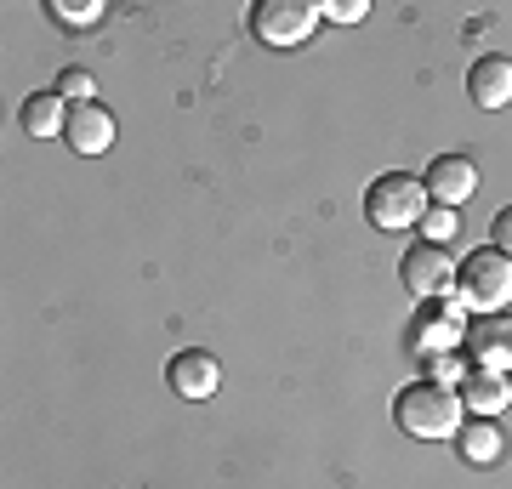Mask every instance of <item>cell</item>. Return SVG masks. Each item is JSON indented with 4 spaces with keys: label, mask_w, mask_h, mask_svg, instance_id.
Segmentation results:
<instances>
[{
    "label": "cell",
    "mask_w": 512,
    "mask_h": 489,
    "mask_svg": "<svg viewBox=\"0 0 512 489\" xmlns=\"http://www.w3.org/2000/svg\"><path fill=\"white\" fill-rule=\"evenodd\" d=\"M461 416H467L461 393L456 387H439V381H410L393 399V421L410 438H461Z\"/></svg>",
    "instance_id": "6da1fadb"
},
{
    "label": "cell",
    "mask_w": 512,
    "mask_h": 489,
    "mask_svg": "<svg viewBox=\"0 0 512 489\" xmlns=\"http://www.w3.org/2000/svg\"><path fill=\"white\" fill-rule=\"evenodd\" d=\"M427 211H433V200H427V182L410 177V171H382V177L365 188V217H370V228L399 234V228H416Z\"/></svg>",
    "instance_id": "7a4b0ae2"
},
{
    "label": "cell",
    "mask_w": 512,
    "mask_h": 489,
    "mask_svg": "<svg viewBox=\"0 0 512 489\" xmlns=\"http://www.w3.org/2000/svg\"><path fill=\"white\" fill-rule=\"evenodd\" d=\"M456 302L461 308H478V313H501L512 302V262L495 245H478L456 262Z\"/></svg>",
    "instance_id": "3957f363"
},
{
    "label": "cell",
    "mask_w": 512,
    "mask_h": 489,
    "mask_svg": "<svg viewBox=\"0 0 512 489\" xmlns=\"http://www.w3.org/2000/svg\"><path fill=\"white\" fill-rule=\"evenodd\" d=\"M313 29H319V6L313 0H256L251 12V35L274 52H291V46H308Z\"/></svg>",
    "instance_id": "277c9868"
},
{
    "label": "cell",
    "mask_w": 512,
    "mask_h": 489,
    "mask_svg": "<svg viewBox=\"0 0 512 489\" xmlns=\"http://www.w3.org/2000/svg\"><path fill=\"white\" fill-rule=\"evenodd\" d=\"M399 279H404V290H410L416 302H439V296H450V290H456V262H450V251H444V245L421 239V245H410V251H404Z\"/></svg>",
    "instance_id": "5b68a950"
},
{
    "label": "cell",
    "mask_w": 512,
    "mask_h": 489,
    "mask_svg": "<svg viewBox=\"0 0 512 489\" xmlns=\"http://www.w3.org/2000/svg\"><path fill=\"white\" fill-rule=\"evenodd\" d=\"M461 359L473 370H501L512 376V313H478L461 336Z\"/></svg>",
    "instance_id": "8992f818"
},
{
    "label": "cell",
    "mask_w": 512,
    "mask_h": 489,
    "mask_svg": "<svg viewBox=\"0 0 512 489\" xmlns=\"http://www.w3.org/2000/svg\"><path fill=\"white\" fill-rule=\"evenodd\" d=\"M165 387H171L177 399H188V404H205V399H217L222 370H217V359H211V353L183 347V353H171V364H165Z\"/></svg>",
    "instance_id": "52a82bcc"
},
{
    "label": "cell",
    "mask_w": 512,
    "mask_h": 489,
    "mask_svg": "<svg viewBox=\"0 0 512 489\" xmlns=\"http://www.w3.org/2000/svg\"><path fill=\"white\" fill-rule=\"evenodd\" d=\"M478 188V165L467 160V154H439V160L427 165V200L433 205H467Z\"/></svg>",
    "instance_id": "ba28073f"
},
{
    "label": "cell",
    "mask_w": 512,
    "mask_h": 489,
    "mask_svg": "<svg viewBox=\"0 0 512 489\" xmlns=\"http://www.w3.org/2000/svg\"><path fill=\"white\" fill-rule=\"evenodd\" d=\"M461 336H467V330H461V302L427 308L416 325H410V347H416V359H421V353H456Z\"/></svg>",
    "instance_id": "9c48e42d"
},
{
    "label": "cell",
    "mask_w": 512,
    "mask_h": 489,
    "mask_svg": "<svg viewBox=\"0 0 512 489\" xmlns=\"http://www.w3.org/2000/svg\"><path fill=\"white\" fill-rule=\"evenodd\" d=\"M467 97H473L478 109H507L512 103V57H501V52L478 57L473 69H467Z\"/></svg>",
    "instance_id": "30bf717a"
},
{
    "label": "cell",
    "mask_w": 512,
    "mask_h": 489,
    "mask_svg": "<svg viewBox=\"0 0 512 489\" xmlns=\"http://www.w3.org/2000/svg\"><path fill=\"white\" fill-rule=\"evenodd\" d=\"M456 393H461V404H467L473 416L490 421L512 404V376H501V370H473V364H467V376H461Z\"/></svg>",
    "instance_id": "8fae6325"
},
{
    "label": "cell",
    "mask_w": 512,
    "mask_h": 489,
    "mask_svg": "<svg viewBox=\"0 0 512 489\" xmlns=\"http://www.w3.org/2000/svg\"><path fill=\"white\" fill-rule=\"evenodd\" d=\"M63 143H69L74 154H103V148L114 143V114L103 109V103H80V109H69Z\"/></svg>",
    "instance_id": "7c38bea8"
},
{
    "label": "cell",
    "mask_w": 512,
    "mask_h": 489,
    "mask_svg": "<svg viewBox=\"0 0 512 489\" xmlns=\"http://www.w3.org/2000/svg\"><path fill=\"white\" fill-rule=\"evenodd\" d=\"M23 131H29V137H57V131H69V103H63L57 91H35V97L23 103Z\"/></svg>",
    "instance_id": "4fadbf2b"
},
{
    "label": "cell",
    "mask_w": 512,
    "mask_h": 489,
    "mask_svg": "<svg viewBox=\"0 0 512 489\" xmlns=\"http://www.w3.org/2000/svg\"><path fill=\"white\" fill-rule=\"evenodd\" d=\"M501 444H507V438L495 433V421H484V416L461 433V455H467L473 467H495V461H501Z\"/></svg>",
    "instance_id": "5bb4252c"
},
{
    "label": "cell",
    "mask_w": 512,
    "mask_h": 489,
    "mask_svg": "<svg viewBox=\"0 0 512 489\" xmlns=\"http://www.w3.org/2000/svg\"><path fill=\"white\" fill-rule=\"evenodd\" d=\"M46 12H52V23H69V29H92V23H103V12H109V6H103V0H52Z\"/></svg>",
    "instance_id": "9a60e30c"
},
{
    "label": "cell",
    "mask_w": 512,
    "mask_h": 489,
    "mask_svg": "<svg viewBox=\"0 0 512 489\" xmlns=\"http://www.w3.org/2000/svg\"><path fill=\"white\" fill-rule=\"evenodd\" d=\"M461 376H467V359H461V353H427V376H421V381L461 387Z\"/></svg>",
    "instance_id": "2e32d148"
},
{
    "label": "cell",
    "mask_w": 512,
    "mask_h": 489,
    "mask_svg": "<svg viewBox=\"0 0 512 489\" xmlns=\"http://www.w3.org/2000/svg\"><path fill=\"white\" fill-rule=\"evenodd\" d=\"M92 86H97V80H92L86 69H63L52 91L63 97V103H74V109H80V103H92Z\"/></svg>",
    "instance_id": "e0dca14e"
},
{
    "label": "cell",
    "mask_w": 512,
    "mask_h": 489,
    "mask_svg": "<svg viewBox=\"0 0 512 489\" xmlns=\"http://www.w3.org/2000/svg\"><path fill=\"white\" fill-rule=\"evenodd\" d=\"M450 228H456V211H450V205H433V211L421 217V234L433 239V245H444V239H450Z\"/></svg>",
    "instance_id": "ac0fdd59"
},
{
    "label": "cell",
    "mask_w": 512,
    "mask_h": 489,
    "mask_svg": "<svg viewBox=\"0 0 512 489\" xmlns=\"http://www.w3.org/2000/svg\"><path fill=\"white\" fill-rule=\"evenodd\" d=\"M319 18H330V23H359V18H365V0H325V6H319Z\"/></svg>",
    "instance_id": "d6986e66"
},
{
    "label": "cell",
    "mask_w": 512,
    "mask_h": 489,
    "mask_svg": "<svg viewBox=\"0 0 512 489\" xmlns=\"http://www.w3.org/2000/svg\"><path fill=\"white\" fill-rule=\"evenodd\" d=\"M490 245H495V251H501V256L512 262V205L501 211V217H495V228H490Z\"/></svg>",
    "instance_id": "ffe728a7"
}]
</instances>
